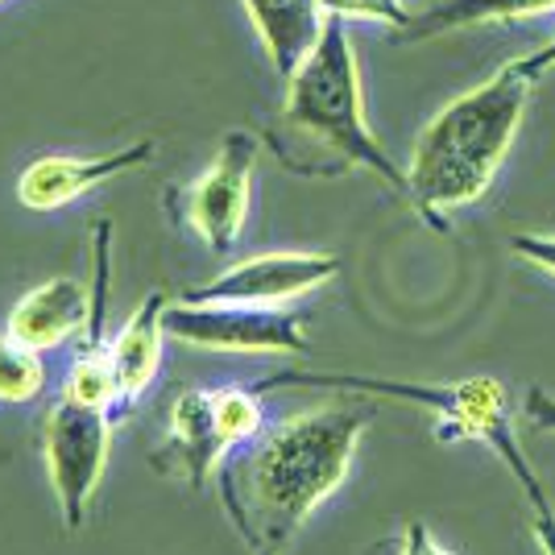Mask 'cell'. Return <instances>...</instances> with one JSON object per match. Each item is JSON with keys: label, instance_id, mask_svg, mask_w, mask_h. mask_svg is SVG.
Instances as JSON below:
<instances>
[{"label": "cell", "instance_id": "obj_1", "mask_svg": "<svg viewBox=\"0 0 555 555\" xmlns=\"http://www.w3.org/2000/svg\"><path fill=\"white\" fill-rule=\"evenodd\" d=\"M373 423V402H327L282 418L224 464L220 502L254 555H278L302 522L345 486L357 443Z\"/></svg>", "mask_w": 555, "mask_h": 555}, {"label": "cell", "instance_id": "obj_2", "mask_svg": "<svg viewBox=\"0 0 555 555\" xmlns=\"http://www.w3.org/2000/svg\"><path fill=\"white\" fill-rule=\"evenodd\" d=\"M531 92L534 79L514 59L427 120L406 166V195L427 224L443 229L452 211L486 195L518 138Z\"/></svg>", "mask_w": 555, "mask_h": 555}, {"label": "cell", "instance_id": "obj_3", "mask_svg": "<svg viewBox=\"0 0 555 555\" xmlns=\"http://www.w3.org/2000/svg\"><path fill=\"white\" fill-rule=\"evenodd\" d=\"M282 125H286L291 138L307 141L311 150L327 154L332 175H340L348 166H365L386 186L406 195V170H398L390 163V154L370 133L357 50H352V38L345 29V17L327 13V25L315 50L286 79Z\"/></svg>", "mask_w": 555, "mask_h": 555}, {"label": "cell", "instance_id": "obj_4", "mask_svg": "<svg viewBox=\"0 0 555 555\" xmlns=\"http://www.w3.org/2000/svg\"><path fill=\"white\" fill-rule=\"evenodd\" d=\"M261 393L274 390H336L361 398H393L440 418V440L489 443L498 427L509 423V390L498 377H464V382H402V377H365V373H274L257 382Z\"/></svg>", "mask_w": 555, "mask_h": 555}, {"label": "cell", "instance_id": "obj_5", "mask_svg": "<svg viewBox=\"0 0 555 555\" xmlns=\"http://www.w3.org/2000/svg\"><path fill=\"white\" fill-rule=\"evenodd\" d=\"M266 427V406L257 386H216L183 390L170 402V427L154 452V468L183 477L191 489H204L236 443H249Z\"/></svg>", "mask_w": 555, "mask_h": 555}, {"label": "cell", "instance_id": "obj_6", "mask_svg": "<svg viewBox=\"0 0 555 555\" xmlns=\"http://www.w3.org/2000/svg\"><path fill=\"white\" fill-rule=\"evenodd\" d=\"M116 418L104 406L79 402L70 393H59L47 418V473L67 531H79L88 506H92L108 448H113Z\"/></svg>", "mask_w": 555, "mask_h": 555}, {"label": "cell", "instance_id": "obj_7", "mask_svg": "<svg viewBox=\"0 0 555 555\" xmlns=\"http://www.w3.org/2000/svg\"><path fill=\"white\" fill-rule=\"evenodd\" d=\"M170 340L208 352H307V320L254 302H166Z\"/></svg>", "mask_w": 555, "mask_h": 555}, {"label": "cell", "instance_id": "obj_8", "mask_svg": "<svg viewBox=\"0 0 555 555\" xmlns=\"http://www.w3.org/2000/svg\"><path fill=\"white\" fill-rule=\"evenodd\" d=\"M257 166V138L236 129L220 141L211 166L191 186L179 191L183 220L204 236V245L216 254H229L249 216V186Z\"/></svg>", "mask_w": 555, "mask_h": 555}, {"label": "cell", "instance_id": "obj_9", "mask_svg": "<svg viewBox=\"0 0 555 555\" xmlns=\"http://www.w3.org/2000/svg\"><path fill=\"white\" fill-rule=\"evenodd\" d=\"M340 274L336 254H261L236 261L224 274L204 286H186L183 302H254V307H282L307 291L324 286Z\"/></svg>", "mask_w": 555, "mask_h": 555}, {"label": "cell", "instance_id": "obj_10", "mask_svg": "<svg viewBox=\"0 0 555 555\" xmlns=\"http://www.w3.org/2000/svg\"><path fill=\"white\" fill-rule=\"evenodd\" d=\"M154 141H133L120 145L116 154H100V158H75V154H47L38 163H29L17 179V199L29 211H54L67 208L70 199L88 195L108 179H120L129 170H138L154 158Z\"/></svg>", "mask_w": 555, "mask_h": 555}, {"label": "cell", "instance_id": "obj_11", "mask_svg": "<svg viewBox=\"0 0 555 555\" xmlns=\"http://www.w3.org/2000/svg\"><path fill=\"white\" fill-rule=\"evenodd\" d=\"M166 291H150L145 302L125 320V327L108 340L113 352L116 386H120V406H116V423L133 411L141 393L154 386V377L163 370V340H166Z\"/></svg>", "mask_w": 555, "mask_h": 555}, {"label": "cell", "instance_id": "obj_12", "mask_svg": "<svg viewBox=\"0 0 555 555\" xmlns=\"http://www.w3.org/2000/svg\"><path fill=\"white\" fill-rule=\"evenodd\" d=\"M83 324H88V286L75 278H50L25 291L9 311V332L38 352L67 345L75 332H83Z\"/></svg>", "mask_w": 555, "mask_h": 555}, {"label": "cell", "instance_id": "obj_13", "mask_svg": "<svg viewBox=\"0 0 555 555\" xmlns=\"http://www.w3.org/2000/svg\"><path fill=\"white\" fill-rule=\"evenodd\" d=\"M245 13L254 22L266 59L282 79H291L299 63L315 50L327 25L320 0H245Z\"/></svg>", "mask_w": 555, "mask_h": 555}, {"label": "cell", "instance_id": "obj_14", "mask_svg": "<svg viewBox=\"0 0 555 555\" xmlns=\"http://www.w3.org/2000/svg\"><path fill=\"white\" fill-rule=\"evenodd\" d=\"M555 0H436L431 9L411 13V22L398 25L390 34L393 47H411V42H427V38H443L456 29H473V25L493 22H518V17H534V13H552Z\"/></svg>", "mask_w": 555, "mask_h": 555}, {"label": "cell", "instance_id": "obj_15", "mask_svg": "<svg viewBox=\"0 0 555 555\" xmlns=\"http://www.w3.org/2000/svg\"><path fill=\"white\" fill-rule=\"evenodd\" d=\"M489 448L506 461V468L514 473V481L522 486V493H527V506H531V527H534V539H539V552L543 555H555V506H552V493L543 489V481H539V473L531 468V461H527V452L518 448V440H514V427H498L493 431V440H489Z\"/></svg>", "mask_w": 555, "mask_h": 555}, {"label": "cell", "instance_id": "obj_16", "mask_svg": "<svg viewBox=\"0 0 555 555\" xmlns=\"http://www.w3.org/2000/svg\"><path fill=\"white\" fill-rule=\"evenodd\" d=\"M63 393L79 398V402H92V406H104V411H113V418H116L120 386H116V370H113V352H108V345L75 348V361L67 365Z\"/></svg>", "mask_w": 555, "mask_h": 555}, {"label": "cell", "instance_id": "obj_17", "mask_svg": "<svg viewBox=\"0 0 555 555\" xmlns=\"http://www.w3.org/2000/svg\"><path fill=\"white\" fill-rule=\"evenodd\" d=\"M47 386L42 352L22 345L9 327L0 332V402H34Z\"/></svg>", "mask_w": 555, "mask_h": 555}, {"label": "cell", "instance_id": "obj_18", "mask_svg": "<svg viewBox=\"0 0 555 555\" xmlns=\"http://www.w3.org/2000/svg\"><path fill=\"white\" fill-rule=\"evenodd\" d=\"M324 13L332 17H361V22H382L386 29H398V25L411 22V9L402 0H320Z\"/></svg>", "mask_w": 555, "mask_h": 555}, {"label": "cell", "instance_id": "obj_19", "mask_svg": "<svg viewBox=\"0 0 555 555\" xmlns=\"http://www.w3.org/2000/svg\"><path fill=\"white\" fill-rule=\"evenodd\" d=\"M509 245H514V254L518 257H527L531 266H539V270H547V274L555 278V236H543V232H522V236H514Z\"/></svg>", "mask_w": 555, "mask_h": 555}, {"label": "cell", "instance_id": "obj_20", "mask_svg": "<svg viewBox=\"0 0 555 555\" xmlns=\"http://www.w3.org/2000/svg\"><path fill=\"white\" fill-rule=\"evenodd\" d=\"M527 418H531L539 431H555V393H547V390H539L534 386L531 393H527Z\"/></svg>", "mask_w": 555, "mask_h": 555}, {"label": "cell", "instance_id": "obj_21", "mask_svg": "<svg viewBox=\"0 0 555 555\" xmlns=\"http://www.w3.org/2000/svg\"><path fill=\"white\" fill-rule=\"evenodd\" d=\"M402 555H452L448 547H440L436 539H431V531L423 527V522H411L406 527V543H402Z\"/></svg>", "mask_w": 555, "mask_h": 555}, {"label": "cell", "instance_id": "obj_22", "mask_svg": "<svg viewBox=\"0 0 555 555\" xmlns=\"http://www.w3.org/2000/svg\"><path fill=\"white\" fill-rule=\"evenodd\" d=\"M518 67L527 70L534 83H539V79H543L547 70H555V38H552V42H543L539 50H531L527 59H518Z\"/></svg>", "mask_w": 555, "mask_h": 555}]
</instances>
